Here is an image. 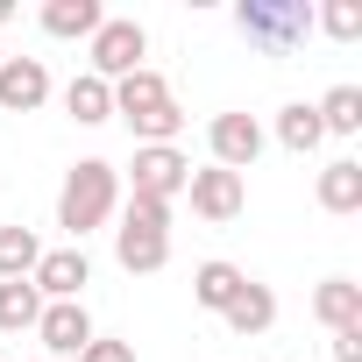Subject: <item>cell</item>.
<instances>
[{
  "label": "cell",
  "instance_id": "obj_26",
  "mask_svg": "<svg viewBox=\"0 0 362 362\" xmlns=\"http://www.w3.org/2000/svg\"><path fill=\"white\" fill-rule=\"evenodd\" d=\"M0 22H15V0H0Z\"/></svg>",
  "mask_w": 362,
  "mask_h": 362
},
{
  "label": "cell",
  "instance_id": "obj_23",
  "mask_svg": "<svg viewBox=\"0 0 362 362\" xmlns=\"http://www.w3.org/2000/svg\"><path fill=\"white\" fill-rule=\"evenodd\" d=\"M121 221H135V228H163V235H170V206H163V199H135V192H128V214H121Z\"/></svg>",
  "mask_w": 362,
  "mask_h": 362
},
{
  "label": "cell",
  "instance_id": "obj_16",
  "mask_svg": "<svg viewBox=\"0 0 362 362\" xmlns=\"http://www.w3.org/2000/svg\"><path fill=\"white\" fill-rule=\"evenodd\" d=\"M242 284H249V270H235V263H221V256H214V263H199V270H192V298H199V305H206V313H228V305H235V291H242Z\"/></svg>",
  "mask_w": 362,
  "mask_h": 362
},
{
  "label": "cell",
  "instance_id": "obj_9",
  "mask_svg": "<svg viewBox=\"0 0 362 362\" xmlns=\"http://www.w3.org/2000/svg\"><path fill=\"white\" fill-rule=\"evenodd\" d=\"M36 341H43L50 355H78V348L93 341V313H86V298L43 305V320H36Z\"/></svg>",
  "mask_w": 362,
  "mask_h": 362
},
{
  "label": "cell",
  "instance_id": "obj_11",
  "mask_svg": "<svg viewBox=\"0 0 362 362\" xmlns=\"http://www.w3.org/2000/svg\"><path fill=\"white\" fill-rule=\"evenodd\" d=\"M221 320H228V334H242V341H256V334H270V327H277V291L249 277V284L235 291V305H228Z\"/></svg>",
  "mask_w": 362,
  "mask_h": 362
},
{
  "label": "cell",
  "instance_id": "obj_25",
  "mask_svg": "<svg viewBox=\"0 0 362 362\" xmlns=\"http://www.w3.org/2000/svg\"><path fill=\"white\" fill-rule=\"evenodd\" d=\"M334 362H362V327H348V334H334Z\"/></svg>",
  "mask_w": 362,
  "mask_h": 362
},
{
  "label": "cell",
  "instance_id": "obj_22",
  "mask_svg": "<svg viewBox=\"0 0 362 362\" xmlns=\"http://www.w3.org/2000/svg\"><path fill=\"white\" fill-rule=\"evenodd\" d=\"M313 29H327L334 43H355L362 36V0H327V8H313Z\"/></svg>",
  "mask_w": 362,
  "mask_h": 362
},
{
  "label": "cell",
  "instance_id": "obj_4",
  "mask_svg": "<svg viewBox=\"0 0 362 362\" xmlns=\"http://www.w3.org/2000/svg\"><path fill=\"white\" fill-rule=\"evenodd\" d=\"M185 177H192V156L177 149V142H156V149H135V163H128V185H135V199H177L185 192Z\"/></svg>",
  "mask_w": 362,
  "mask_h": 362
},
{
  "label": "cell",
  "instance_id": "obj_15",
  "mask_svg": "<svg viewBox=\"0 0 362 362\" xmlns=\"http://www.w3.org/2000/svg\"><path fill=\"white\" fill-rule=\"evenodd\" d=\"M320 206L327 214H362V163L355 156H334L320 170Z\"/></svg>",
  "mask_w": 362,
  "mask_h": 362
},
{
  "label": "cell",
  "instance_id": "obj_19",
  "mask_svg": "<svg viewBox=\"0 0 362 362\" xmlns=\"http://www.w3.org/2000/svg\"><path fill=\"white\" fill-rule=\"evenodd\" d=\"M277 142H284L291 156H313V149L327 142V128H320V114H313L305 100H291V107L277 114Z\"/></svg>",
  "mask_w": 362,
  "mask_h": 362
},
{
  "label": "cell",
  "instance_id": "obj_3",
  "mask_svg": "<svg viewBox=\"0 0 362 362\" xmlns=\"http://www.w3.org/2000/svg\"><path fill=\"white\" fill-rule=\"evenodd\" d=\"M142 57H149V29H142L135 15H107L100 36H93V78L121 86L128 71H142Z\"/></svg>",
  "mask_w": 362,
  "mask_h": 362
},
{
  "label": "cell",
  "instance_id": "obj_8",
  "mask_svg": "<svg viewBox=\"0 0 362 362\" xmlns=\"http://www.w3.org/2000/svg\"><path fill=\"white\" fill-rule=\"evenodd\" d=\"M114 263H121L128 277H156V270L170 263V235H163V228H135V221H121V228H114Z\"/></svg>",
  "mask_w": 362,
  "mask_h": 362
},
{
  "label": "cell",
  "instance_id": "obj_14",
  "mask_svg": "<svg viewBox=\"0 0 362 362\" xmlns=\"http://www.w3.org/2000/svg\"><path fill=\"white\" fill-rule=\"evenodd\" d=\"M64 114H71L78 128H100V121H114V86H107V78H93V71H78V78L64 86Z\"/></svg>",
  "mask_w": 362,
  "mask_h": 362
},
{
  "label": "cell",
  "instance_id": "obj_1",
  "mask_svg": "<svg viewBox=\"0 0 362 362\" xmlns=\"http://www.w3.org/2000/svg\"><path fill=\"white\" fill-rule=\"evenodd\" d=\"M114 206H121V170H114L107 156H78V163L64 170V192H57V228L71 235V249H78L93 228H107Z\"/></svg>",
  "mask_w": 362,
  "mask_h": 362
},
{
  "label": "cell",
  "instance_id": "obj_13",
  "mask_svg": "<svg viewBox=\"0 0 362 362\" xmlns=\"http://www.w3.org/2000/svg\"><path fill=\"white\" fill-rule=\"evenodd\" d=\"M313 313H320V327H334V334L362 327V284H355V277H327V284L313 291Z\"/></svg>",
  "mask_w": 362,
  "mask_h": 362
},
{
  "label": "cell",
  "instance_id": "obj_12",
  "mask_svg": "<svg viewBox=\"0 0 362 362\" xmlns=\"http://www.w3.org/2000/svg\"><path fill=\"white\" fill-rule=\"evenodd\" d=\"M156 107H170V86H163V71H128L121 86H114V114L121 121H142V114H156Z\"/></svg>",
  "mask_w": 362,
  "mask_h": 362
},
{
  "label": "cell",
  "instance_id": "obj_6",
  "mask_svg": "<svg viewBox=\"0 0 362 362\" xmlns=\"http://www.w3.org/2000/svg\"><path fill=\"white\" fill-rule=\"evenodd\" d=\"M29 284L43 291V305H64V298H86L93 263H86V249H43V263L29 270Z\"/></svg>",
  "mask_w": 362,
  "mask_h": 362
},
{
  "label": "cell",
  "instance_id": "obj_21",
  "mask_svg": "<svg viewBox=\"0 0 362 362\" xmlns=\"http://www.w3.org/2000/svg\"><path fill=\"white\" fill-rule=\"evenodd\" d=\"M313 114H320V128H327V135H355V128H362V86H334Z\"/></svg>",
  "mask_w": 362,
  "mask_h": 362
},
{
  "label": "cell",
  "instance_id": "obj_17",
  "mask_svg": "<svg viewBox=\"0 0 362 362\" xmlns=\"http://www.w3.org/2000/svg\"><path fill=\"white\" fill-rule=\"evenodd\" d=\"M100 22H107L100 0H50V8H43V29H50V36H64V43H71V36H86V43H93V36H100Z\"/></svg>",
  "mask_w": 362,
  "mask_h": 362
},
{
  "label": "cell",
  "instance_id": "obj_20",
  "mask_svg": "<svg viewBox=\"0 0 362 362\" xmlns=\"http://www.w3.org/2000/svg\"><path fill=\"white\" fill-rule=\"evenodd\" d=\"M36 263H43V242H36V228H0V284L29 277Z\"/></svg>",
  "mask_w": 362,
  "mask_h": 362
},
{
  "label": "cell",
  "instance_id": "obj_5",
  "mask_svg": "<svg viewBox=\"0 0 362 362\" xmlns=\"http://www.w3.org/2000/svg\"><path fill=\"white\" fill-rule=\"evenodd\" d=\"M185 199H192V214L199 221H214V228H228L242 206H249V185L235 170H221V163H206V170H192L185 177Z\"/></svg>",
  "mask_w": 362,
  "mask_h": 362
},
{
  "label": "cell",
  "instance_id": "obj_24",
  "mask_svg": "<svg viewBox=\"0 0 362 362\" xmlns=\"http://www.w3.org/2000/svg\"><path fill=\"white\" fill-rule=\"evenodd\" d=\"M78 362H135V341H107V334H93V341L78 348Z\"/></svg>",
  "mask_w": 362,
  "mask_h": 362
},
{
  "label": "cell",
  "instance_id": "obj_2",
  "mask_svg": "<svg viewBox=\"0 0 362 362\" xmlns=\"http://www.w3.org/2000/svg\"><path fill=\"white\" fill-rule=\"evenodd\" d=\"M235 29H242L256 50L291 57V50L313 36V8H305V0H242V8H235Z\"/></svg>",
  "mask_w": 362,
  "mask_h": 362
},
{
  "label": "cell",
  "instance_id": "obj_18",
  "mask_svg": "<svg viewBox=\"0 0 362 362\" xmlns=\"http://www.w3.org/2000/svg\"><path fill=\"white\" fill-rule=\"evenodd\" d=\"M36 320H43V291L29 277L0 284V334H36Z\"/></svg>",
  "mask_w": 362,
  "mask_h": 362
},
{
  "label": "cell",
  "instance_id": "obj_7",
  "mask_svg": "<svg viewBox=\"0 0 362 362\" xmlns=\"http://www.w3.org/2000/svg\"><path fill=\"white\" fill-rule=\"evenodd\" d=\"M206 142H214V163H221V170H235V177L263 156V128H256V114H214Z\"/></svg>",
  "mask_w": 362,
  "mask_h": 362
},
{
  "label": "cell",
  "instance_id": "obj_27",
  "mask_svg": "<svg viewBox=\"0 0 362 362\" xmlns=\"http://www.w3.org/2000/svg\"><path fill=\"white\" fill-rule=\"evenodd\" d=\"M0 64H8V50H0Z\"/></svg>",
  "mask_w": 362,
  "mask_h": 362
},
{
  "label": "cell",
  "instance_id": "obj_10",
  "mask_svg": "<svg viewBox=\"0 0 362 362\" xmlns=\"http://www.w3.org/2000/svg\"><path fill=\"white\" fill-rule=\"evenodd\" d=\"M43 100H50L43 57H8V64H0V107H8V114H36Z\"/></svg>",
  "mask_w": 362,
  "mask_h": 362
}]
</instances>
